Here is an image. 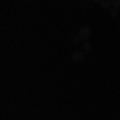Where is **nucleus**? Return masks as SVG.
<instances>
[{
    "instance_id": "f257e3e1",
    "label": "nucleus",
    "mask_w": 120,
    "mask_h": 120,
    "mask_svg": "<svg viewBox=\"0 0 120 120\" xmlns=\"http://www.w3.org/2000/svg\"><path fill=\"white\" fill-rule=\"evenodd\" d=\"M79 35H80V38H82L83 42H85V40H88L90 35H91V27H90V26H83V27H80Z\"/></svg>"
},
{
    "instance_id": "f03ea898",
    "label": "nucleus",
    "mask_w": 120,
    "mask_h": 120,
    "mask_svg": "<svg viewBox=\"0 0 120 120\" xmlns=\"http://www.w3.org/2000/svg\"><path fill=\"white\" fill-rule=\"evenodd\" d=\"M71 59H72L74 63H82L83 59H85V51H83V50H75L74 53L71 55Z\"/></svg>"
},
{
    "instance_id": "7ed1b4c3",
    "label": "nucleus",
    "mask_w": 120,
    "mask_h": 120,
    "mask_svg": "<svg viewBox=\"0 0 120 120\" xmlns=\"http://www.w3.org/2000/svg\"><path fill=\"white\" fill-rule=\"evenodd\" d=\"M82 50L85 51V53H90V51H91V42H90V40H85V42H83Z\"/></svg>"
},
{
    "instance_id": "20e7f679",
    "label": "nucleus",
    "mask_w": 120,
    "mask_h": 120,
    "mask_svg": "<svg viewBox=\"0 0 120 120\" xmlns=\"http://www.w3.org/2000/svg\"><path fill=\"white\" fill-rule=\"evenodd\" d=\"M80 40H82V38H80V35H79V32H77V34H72V35H71V42H72L74 45H77V43H79Z\"/></svg>"
},
{
    "instance_id": "39448f33",
    "label": "nucleus",
    "mask_w": 120,
    "mask_h": 120,
    "mask_svg": "<svg viewBox=\"0 0 120 120\" xmlns=\"http://www.w3.org/2000/svg\"><path fill=\"white\" fill-rule=\"evenodd\" d=\"M101 7H102V8H106V10H109L112 7V0H102V2H101Z\"/></svg>"
},
{
    "instance_id": "423d86ee",
    "label": "nucleus",
    "mask_w": 120,
    "mask_h": 120,
    "mask_svg": "<svg viewBox=\"0 0 120 120\" xmlns=\"http://www.w3.org/2000/svg\"><path fill=\"white\" fill-rule=\"evenodd\" d=\"M119 13H120V11H119V8H114V10H111V16H112V18L119 16Z\"/></svg>"
},
{
    "instance_id": "0eeeda50",
    "label": "nucleus",
    "mask_w": 120,
    "mask_h": 120,
    "mask_svg": "<svg viewBox=\"0 0 120 120\" xmlns=\"http://www.w3.org/2000/svg\"><path fill=\"white\" fill-rule=\"evenodd\" d=\"M112 7L114 8H120V0H112Z\"/></svg>"
},
{
    "instance_id": "6e6552de",
    "label": "nucleus",
    "mask_w": 120,
    "mask_h": 120,
    "mask_svg": "<svg viewBox=\"0 0 120 120\" xmlns=\"http://www.w3.org/2000/svg\"><path fill=\"white\" fill-rule=\"evenodd\" d=\"M91 2H93V3H99V5H101V2H102V0H91Z\"/></svg>"
}]
</instances>
